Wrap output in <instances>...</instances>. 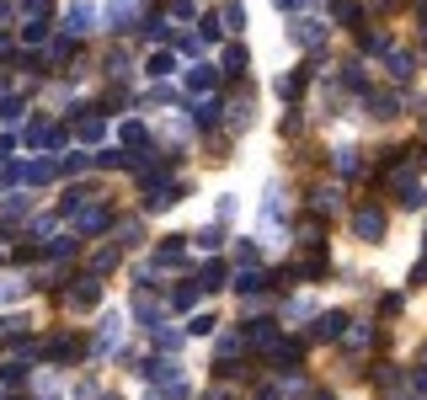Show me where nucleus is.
I'll list each match as a JSON object with an SVG mask.
<instances>
[{
  "label": "nucleus",
  "instance_id": "1",
  "mask_svg": "<svg viewBox=\"0 0 427 400\" xmlns=\"http://www.w3.org/2000/svg\"><path fill=\"white\" fill-rule=\"evenodd\" d=\"M353 230H358V241H385V214L379 208H358Z\"/></svg>",
  "mask_w": 427,
  "mask_h": 400
},
{
  "label": "nucleus",
  "instance_id": "2",
  "mask_svg": "<svg viewBox=\"0 0 427 400\" xmlns=\"http://www.w3.org/2000/svg\"><path fill=\"white\" fill-rule=\"evenodd\" d=\"M342 331H347V315H342V310H326V315H315L310 337L315 341H342Z\"/></svg>",
  "mask_w": 427,
  "mask_h": 400
},
{
  "label": "nucleus",
  "instance_id": "3",
  "mask_svg": "<svg viewBox=\"0 0 427 400\" xmlns=\"http://www.w3.org/2000/svg\"><path fill=\"white\" fill-rule=\"evenodd\" d=\"M85 341L80 337H54L49 347H43V363H70V358H80Z\"/></svg>",
  "mask_w": 427,
  "mask_h": 400
},
{
  "label": "nucleus",
  "instance_id": "4",
  "mask_svg": "<svg viewBox=\"0 0 427 400\" xmlns=\"http://www.w3.org/2000/svg\"><path fill=\"white\" fill-rule=\"evenodd\" d=\"M97 299H102V278H80L70 293H64V304H70V310H91Z\"/></svg>",
  "mask_w": 427,
  "mask_h": 400
},
{
  "label": "nucleus",
  "instance_id": "5",
  "mask_svg": "<svg viewBox=\"0 0 427 400\" xmlns=\"http://www.w3.org/2000/svg\"><path fill=\"white\" fill-rule=\"evenodd\" d=\"M123 347V315L112 310L107 320H102V331H97V352H118Z\"/></svg>",
  "mask_w": 427,
  "mask_h": 400
},
{
  "label": "nucleus",
  "instance_id": "6",
  "mask_svg": "<svg viewBox=\"0 0 427 400\" xmlns=\"http://www.w3.org/2000/svg\"><path fill=\"white\" fill-rule=\"evenodd\" d=\"M176 198H182V193H176L171 182L150 187V193H145V214H166V208H176Z\"/></svg>",
  "mask_w": 427,
  "mask_h": 400
},
{
  "label": "nucleus",
  "instance_id": "7",
  "mask_svg": "<svg viewBox=\"0 0 427 400\" xmlns=\"http://www.w3.org/2000/svg\"><path fill=\"white\" fill-rule=\"evenodd\" d=\"M107 224H112V214H107L102 203H91L80 219H75V230H80V235H97V230H107Z\"/></svg>",
  "mask_w": 427,
  "mask_h": 400
},
{
  "label": "nucleus",
  "instance_id": "8",
  "mask_svg": "<svg viewBox=\"0 0 427 400\" xmlns=\"http://www.w3.org/2000/svg\"><path fill=\"white\" fill-rule=\"evenodd\" d=\"M54 171H59L54 160H27V166L16 171V176H22L27 187H43V182H54Z\"/></svg>",
  "mask_w": 427,
  "mask_h": 400
},
{
  "label": "nucleus",
  "instance_id": "9",
  "mask_svg": "<svg viewBox=\"0 0 427 400\" xmlns=\"http://www.w3.org/2000/svg\"><path fill=\"white\" fill-rule=\"evenodd\" d=\"M326 251H320V246H310V256H305V262H299V278H305V283H320V278H326Z\"/></svg>",
  "mask_w": 427,
  "mask_h": 400
},
{
  "label": "nucleus",
  "instance_id": "10",
  "mask_svg": "<svg viewBox=\"0 0 427 400\" xmlns=\"http://www.w3.org/2000/svg\"><path fill=\"white\" fill-rule=\"evenodd\" d=\"M241 337H246V347H272V341H278L272 337V320H246Z\"/></svg>",
  "mask_w": 427,
  "mask_h": 400
},
{
  "label": "nucleus",
  "instance_id": "11",
  "mask_svg": "<svg viewBox=\"0 0 427 400\" xmlns=\"http://www.w3.org/2000/svg\"><path fill=\"white\" fill-rule=\"evenodd\" d=\"M182 262H187V246H182V235H176V241H166V246L155 251V272H160V267H182Z\"/></svg>",
  "mask_w": 427,
  "mask_h": 400
},
{
  "label": "nucleus",
  "instance_id": "12",
  "mask_svg": "<svg viewBox=\"0 0 427 400\" xmlns=\"http://www.w3.org/2000/svg\"><path fill=\"white\" fill-rule=\"evenodd\" d=\"M150 341H155L160 352H176V347H182V331H176V326H150Z\"/></svg>",
  "mask_w": 427,
  "mask_h": 400
},
{
  "label": "nucleus",
  "instance_id": "13",
  "mask_svg": "<svg viewBox=\"0 0 427 400\" xmlns=\"http://www.w3.org/2000/svg\"><path fill=\"white\" fill-rule=\"evenodd\" d=\"M134 315H139V320H150V326H160V299H155L150 289L134 299Z\"/></svg>",
  "mask_w": 427,
  "mask_h": 400
},
{
  "label": "nucleus",
  "instance_id": "14",
  "mask_svg": "<svg viewBox=\"0 0 427 400\" xmlns=\"http://www.w3.org/2000/svg\"><path fill=\"white\" fill-rule=\"evenodd\" d=\"M187 91H193V97H208V91H214V70H208V64H198V70L187 75Z\"/></svg>",
  "mask_w": 427,
  "mask_h": 400
},
{
  "label": "nucleus",
  "instance_id": "15",
  "mask_svg": "<svg viewBox=\"0 0 427 400\" xmlns=\"http://www.w3.org/2000/svg\"><path fill=\"white\" fill-rule=\"evenodd\" d=\"M278 219H283V203H278V187H267V198H262V224H267V230H272V224H278Z\"/></svg>",
  "mask_w": 427,
  "mask_h": 400
},
{
  "label": "nucleus",
  "instance_id": "16",
  "mask_svg": "<svg viewBox=\"0 0 427 400\" xmlns=\"http://www.w3.org/2000/svg\"><path fill=\"white\" fill-rule=\"evenodd\" d=\"M342 341H347V352H363L368 341H374V326H353V331H342Z\"/></svg>",
  "mask_w": 427,
  "mask_h": 400
},
{
  "label": "nucleus",
  "instance_id": "17",
  "mask_svg": "<svg viewBox=\"0 0 427 400\" xmlns=\"http://www.w3.org/2000/svg\"><path fill=\"white\" fill-rule=\"evenodd\" d=\"M102 128H107V123H102V118H97V112H85V118H80V123H75V133H80L85 145H91V139H102Z\"/></svg>",
  "mask_w": 427,
  "mask_h": 400
},
{
  "label": "nucleus",
  "instance_id": "18",
  "mask_svg": "<svg viewBox=\"0 0 427 400\" xmlns=\"http://www.w3.org/2000/svg\"><path fill=\"white\" fill-rule=\"evenodd\" d=\"M299 91H305V70H294V75H278V97H299Z\"/></svg>",
  "mask_w": 427,
  "mask_h": 400
},
{
  "label": "nucleus",
  "instance_id": "19",
  "mask_svg": "<svg viewBox=\"0 0 427 400\" xmlns=\"http://www.w3.org/2000/svg\"><path fill=\"white\" fill-rule=\"evenodd\" d=\"M22 374H27V358H11V363H0V389H6V384H22Z\"/></svg>",
  "mask_w": 427,
  "mask_h": 400
},
{
  "label": "nucleus",
  "instance_id": "20",
  "mask_svg": "<svg viewBox=\"0 0 427 400\" xmlns=\"http://www.w3.org/2000/svg\"><path fill=\"white\" fill-rule=\"evenodd\" d=\"M64 22H70V32H91V6H70Z\"/></svg>",
  "mask_w": 427,
  "mask_h": 400
},
{
  "label": "nucleus",
  "instance_id": "21",
  "mask_svg": "<svg viewBox=\"0 0 427 400\" xmlns=\"http://www.w3.org/2000/svg\"><path fill=\"white\" fill-rule=\"evenodd\" d=\"M320 37H326V32H320V22H299V27H294V43H305V49H310V43H320Z\"/></svg>",
  "mask_w": 427,
  "mask_h": 400
},
{
  "label": "nucleus",
  "instance_id": "22",
  "mask_svg": "<svg viewBox=\"0 0 427 400\" xmlns=\"http://www.w3.org/2000/svg\"><path fill=\"white\" fill-rule=\"evenodd\" d=\"M112 267H118V251L107 246V251H97V256H91V278H102V272H112Z\"/></svg>",
  "mask_w": 427,
  "mask_h": 400
},
{
  "label": "nucleus",
  "instance_id": "23",
  "mask_svg": "<svg viewBox=\"0 0 427 400\" xmlns=\"http://www.w3.org/2000/svg\"><path fill=\"white\" fill-rule=\"evenodd\" d=\"M299 246H326L320 241V219H305V224H299Z\"/></svg>",
  "mask_w": 427,
  "mask_h": 400
},
{
  "label": "nucleus",
  "instance_id": "24",
  "mask_svg": "<svg viewBox=\"0 0 427 400\" xmlns=\"http://www.w3.org/2000/svg\"><path fill=\"white\" fill-rule=\"evenodd\" d=\"M22 326H27L22 315H0V341H11V337H22Z\"/></svg>",
  "mask_w": 427,
  "mask_h": 400
},
{
  "label": "nucleus",
  "instance_id": "25",
  "mask_svg": "<svg viewBox=\"0 0 427 400\" xmlns=\"http://www.w3.org/2000/svg\"><path fill=\"white\" fill-rule=\"evenodd\" d=\"M203 289H224V262H208L203 267Z\"/></svg>",
  "mask_w": 427,
  "mask_h": 400
},
{
  "label": "nucleus",
  "instance_id": "26",
  "mask_svg": "<svg viewBox=\"0 0 427 400\" xmlns=\"http://www.w3.org/2000/svg\"><path fill=\"white\" fill-rule=\"evenodd\" d=\"M22 293H27V283H16V278H0V304L22 299Z\"/></svg>",
  "mask_w": 427,
  "mask_h": 400
},
{
  "label": "nucleus",
  "instance_id": "27",
  "mask_svg": "<svg viewBox=\"0 0 427 400\" xmlns=\"http://www.w3.org/2000/svg\"><path fill=\"white\" fill-rule=\"evenodd\" d=\"M411 70H416V64L406 59V54H390V75H395V80H411Z\"/></svg>",
  "mask_w": 427,
  "mask_h": 400
},
{
  "label": "nucleus",
  "instance_id": "28",
  "mask_svg": "<svg viewBox=\"0 0 427 400\" xmlns=\"http://www.w3.org/2000/svg\"><path fill=\"white\" fill-rule=\"evenodd\" d=\"M22 16L27 22H43V16H49V0H22Z\"/></svg>",
  "mask_w": 427,
  "mask_h": 400
},
{
  "label": "nucleus",
  "instance_id": "29",
  "mask_svg": "<svg viewBox=\"0 0 427 400\" xmlns=\"http://www.w3.org/2000/svg\"><path fill=\"white\" fill-rule=\"evenodd\" d=\"M241 27H246V11L241 6H224V32H241Z\"/></svg>",
  "mask_w": 427,
  "mask_h": 400
},
{
  "label": "nucleus",
  "instance_id": "30",
  "mask_svg": "<svg viewBox=\"0 0 427 400\" xmlns=\"http://www.w3.org/2000/svg\"><path fill=\"white\" fill-rule=\"evenodd\" d=\"M208 331H214V315H193L187 320V337H208Z\"/></svg>",
  "mask_w": 427,
  "mask_h": 400
},
{
  "label": "nucleus",
  "instance_id": "31",
  "mask_svg": "<svg viewBox=\"0 0 427 400\" xmlns=\"http://www.w3.org/2000/svg\"><path fill=\"white\" fill-rule=\"evenodd\" d=\"M145 70L155 75V80H160V75H171V54H150V64H145Z\"/></svg>",
  "mask_w": 427,
  "mask_h": 400
},
{
  "label": "nucleus",
  "instance_id": "32",
  "mask_svg": "<svg viewBox=\"0 0 427 400\" xmlns=\"http://www.w3.org/2000/svg\"><path fill=\"white\" fill-rule=\"evenodd\" d=\"M123 145H145V123H123Z\"/></svg>",
  "mask_w": 427,
  "mask_h": 400
},
{
  "label": "nucleus",
  "instance_id": "33",
  "mask_svg": "<svg viewBox=\"0 0 427 400\" xmlns=\"http://www.w3.org/2000/svg\"><path fill=\"white\" fill-rule=\"evenodd\" d=\"M198 246H203V251H219V246H224V235H219V224H214V230H203V235H198Z\"/></svg>",
  "mask_w": 427,
  "mask_h": 400
},
{
  "label": "nucleus",
  "instance_id": "34",
  "mask_svg": "<svg viewBox=\"0 0 427 400\" xmlns=\"http://www.w3.org/2000/svg\"><path fill=\"white\" fill-rule=\"evenodd\" d=\"M0 118H6V123L22 118V97H6V102H0Z\"/></svg>",
  "mask_w": 427,
  "mask_h": 400
},
{
  "label": "nucleus",
  "instance_id": "35",
  "mask_svg": "<svg viewBox=\"0 0 427 400\" xmlns=\"http://www.w3.org/2000/svg\"><path fill=\"white\" fill-rule=\"evenodd\" d=\"M171 304H176V310H193V304H198V289H176V293H171Z\"/></svg>",
  "mask_w": 427,
  "mask_h": 400
},
{
  "label": "nucleus",
  "instance_id": "36",
  "mask_svg": "<svg viewBox=\"0 0 427 400\" xmlns=\"http://www.w3.org/2000/svg\"><path fill=\"white\" fill-rule=\"evenodd\" d=\"M224 70L241 75V70H246V49H230V54H224Z\"/></svg>",
  "mask_w": 427,
  "mask_h": 400
},
{
  "label": "nucleus",
  "instance_id": "37",
  "mask_svg": "<svg viewBox=\"0 0 427 400\" xmlns=\"http://www.w3.org/2000/svg\"><path fill=\"white\" fill-rule=\"evenodd\" d=\"M358 166V150H337V171H353Z\"/></svg>",
  "mask_w": 427,
  "mask_h": 400
},
{
  "label": "nucleus",
  "instance_id": "38",
  "mask_svg": "<svg viewBox=\"0 0 427 400\" xmlns=\"http://www.w3.org/2000/svg\"><path fill=\"white\" fill-rule=\"evenodd\" d=\"M256 400H283V389H272V384H267V389H256Z\"/></svg>",
  "mask_w": 427,
  "mask_h": 400
},
{
  "label": "nucleus",
  "instance_id": "39",
  "mask_svg": "<svg viewBox=\"0 0 427 400\" xmlns=\"http://www.w3.org/2000/svg\"><path fill=\"white\" fill-rule=\"evenodd\" d=\"M208 400H235V395H230V389H208Z\"/></svg>",
  "mask_w": 427,
  "mask_h": 400
},
{
  "label": "nucleus",
  "instance_id": "40",
  "mask_svg": "<svg viewBox=\"0 0 427 400\" xmlns=\"http://www.w3.org/2000/svg\"><path fill=\"white\" fill-rule=\"evenodd\" d=\"M272 6H278V11H294V6H299V0H272Z\"/></svg>",
  "mask_w": 427,
  "mask_h": 400
},
{
  "label": "nucleus",
  "instance_id": "41",
  "mask_svg": "<svg viewBox=\"0 0 427 400\" xmlns=\"http://www.w3.org/2000/svg\"><path fill=\"white\" fill-rule=\"evenodd\" d=\"M416 389H422V395H427V368H422V374H416Z\"/></svg>",
  "mask_w": 427,
  "mask_h": 400
},
{
  "label": "nucleus",
  "instance_id": "42",
  "mask_svg": "<svg viewBox=\"0 0 427 400\" xmlns=\"http://www.w3.org/2000/svg\"><path fill=\"white\" fill-rule=\"evenodd\" d=\"M6 49H11V43H6V37H0V59H6Z\"/></svg>",
  "mask_w": 427,
  "mask_h": 400
},
{
  "label": "nucleus",
  "instance_id": "43",
  "mask_svg": "<svg viewBox=\"0 0 427 400\" xmlns=\"http://www.w3.org/2000/svg\"><path fill=\"white\" fill-rule=\"evenodd\" d=\"M315 400H337V395H315Z\"/></svg>",
  "mask_w": 427,
  "mask_h": 400
},
{
  "label": "nucleus",
  "instance_id": "44",
  "mask_svg": "<svg viewBox=\"0 0 427 400\" xmlns=\"http://www.w3.org/2000/svg\"><path fill=\"white\" fill-rule=\"evenodd\" d=\"M422 368H427V352H422Z\"/></svg>",
  "mask_w": 427,
  "mask_h": 400
},
{
  "label": "nucleus",
  "instance_id": "45",
  "mask_svg": "<svg viewBox=\"0 0 427 400\" xmlns=\"http://www.w3.org/2000/svg\"><path fill=\"white\" fill-rule=\"evenodd\" d=\"M422 166H427V155H422Z\"/></svg>",
  "mask_w": 427,
  "mask_h": 400
}]
</instances>
